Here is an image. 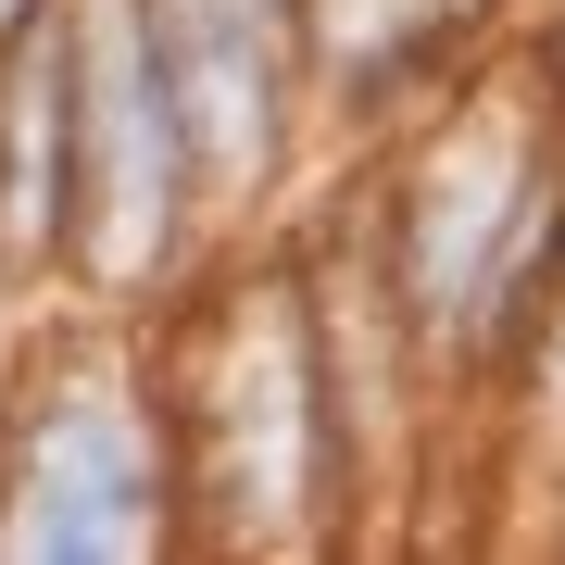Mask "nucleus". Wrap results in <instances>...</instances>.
Returning <instances> with one entry per match:
<instances>
[{
	"instance_id": "1",
	"label": "nucleus",
	"mask_w": 565,
	"mask_h": 565,
	"mask_svg": "<svg viewBox=\"0 0 565 565\" xmlns=\"http://www.w3.org/2000/svg\"><path fill=\"white\" fill-rule=\"evenodd\" d=\"M76 139L102 163V264H139L177 214V139H189V102L163 76V39L126 0L88 13V102H76Z\"/></svg>"
},
{
	"instance_id": "2",
	"label": "nucleus",
	"mask_w": 565,
	"mask_h": 565,
	"mask_svg": "<svg viewBox=\"0 0 565 565\" xmlns=\"http://www.w3.org/2000/svg\"><path fill=\"white\" fill-rule=\"evenodd\" d=\"M151 465H139V427L114 403H63L25 452V515H13V553H139L151 541Z\"/></svg>"
},
{
	"instance_id": "3",
	"label": "nucleus",
	"mask_w": 565,
	"mask_h": 565,
	"mask_svg": "<svg viewBox=\"0 0 565 565\" xmlns=\"http://www.w3.org/2000/svg\"><path fill=\"white\" fill-rule=\"evenodd\" d=\"M163 76L189 102V139L202 163H264V114H277V0H163L151 13Z\"/></svg>"
}]
</instances>
